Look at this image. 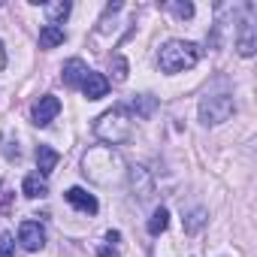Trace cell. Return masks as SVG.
<instances>
[{
    "mask_svg": "<svg viewBox=\"0 0 257 257\" xmlns=\"http://www.w3.org/2000/svg\"><path fill=\"white\" fill-rule=\"evenodd\" d=\"M82 173L94 185H118L124 179V161L112 146H94L82 158Z\"/></svg>",
    "mask_w": 257,
    "mask_h": 257,
    "instance_id": "obj_1",
    "label": "cell"
},
{
    "mask_svg": "<svg viewBox=\"0 0 257 257\" xmlns=\"http://www.w3.org/2000/svg\"><path fill=\"white\" fill-rule=\"evenodd\" d=\"M94 134H97V140H103V143H109V146H121V143L131 140L134 121H131V115H127V109L118 106V109L103 112V115L94 121Z\"/></svg>",
    "mask_w": 257,
    "mask_h": 257,
    "instance_id": "obj_2",
    "label": "cell"
},
{
    "mask_svg": "<svg viewBox=\"0 0 257 257\" xmlns=\"http://www.w3.org/2000/svg\"><path fill=\"white\" fill-rule=\"evenodd\" d=\"M197 61H200V46L188 43V40H170L161 46V55H158V64L164 73L191 70V67H197Z\"/></svg>",
    "mask_w": 257,
    "mask_h": 257,
    "instance_id": "obj_3",
    "label": "cell"
},
{
    "mask_svg": "<svg viewBox=\"0 0 257 257\" xmlns=\"http://www.w3.org/2000/svg\"><path fill=\"white\" fill-rule=\"evenodd\" d=\"M233 109H236V103H233L230 94H209V97L200 100V121L206 127L209 124H221V121H227L233 115Z\"/></svg>",
    "mask_w": 257,
    "mask_h": 257,
    "instance_id": "obj_4",
    "label": "cell"
},
{
    "mask_svg": "<svg viewBox=\"0 0 257 257\" xmlns=\"http://www.w3.org/2000/svg\"><path fill=\"white\" fill-rule=\"evenodd\" d=\"M236 49L242 58H251L257 49V28H254V4L245 7V19L239 22V34H236Z\"/></svg>",
    "mask_w": 257,
    "mask_h": 257,
    "instance_id": "obj_5",
    "label": "cell"
},
{
    "mask_svg": "<svg viewBox=\"0 0 257 257\" xmlns=\"http://www.w3.org/2000/svg\"><path fill=\"white\" fill-rule=\"evenodd\" d=\"M19 242H22L25 251H40V248L46 245V230H43V224H40V221H22V227H19Z\"/></svg>",
    "mask_w": 257,
    "mask_h": 257,
    "instance_id": "obj_6",
    "label": "cell"
},
{
    "mask_svg": "<svg viewBox=\"0 0 257 257\" xmlns=\"http://www.w3.org/2000/svg\"><path fill=\"white\" fill-rule=\"evenodd\" d=\"M58 112H61V100H58L55 94H46V97H40V100L34 103V124H37V127H49Z\"/></svg>",
    "mask_w": 257,
    "mask_h": 257,
    "instance_id": "obj_7",
    "label": "cell"
},
{
    "mask_svg": "<svg viewBox=\"0 0 257 257\" xmlns=\"http://www.w3.org/2000/svg\"><path fill=\"white\" fill-rule=\"evenodd\" d=\"M82 94H85L88 100H103V97L109 94V79H106L103 73L88 70V76H85V82H82Z\"/></svg>",
    "mask_w": 257,
    "mask_h": 257,
    "instance_id": "obj_8",
    "label": "cell"
},
{
    "mask_svg": "<svg viewBox=\"0 0 257 257\" xmlns=\"http://www.w3.org/2000/svg\"><path fill=\"white\" fill-rule=\"evenodd\" d=\"M64 197H67L70 206H76V209L85 212V215H94V212H97V200H94V194H88L85 188H70Z\"/></svg>",
    "mask_w": 257,
    "mask_h": 257,
    "instance_id": "obj_9",
    "label": "cell"
},
{
    "mask_svg": "<svg viewBox=\"0 0 257 257\" xmlns=\"http://www.w3.org/2000/svg\"><path fill=\"white\" fill-rule=\"evenodd\" d=\"M85 76H88V67H85L82 58H70V61L64 64V85H70V88H82Z\"/></svg>",
    "mask_w": 257,
    "mask_h": 257,
    "instance_id": "obj_10",
    "label": "cell"
},
{
    "mask_svg": "<svg viewBox=\"0 0 257 257\" xmlns=\"http://www.w3.org/2000/svg\"><path fill=\"white\" fill-rule=\"evenodd\" d=\"M58 161H61V155H58L52 146H37V170H40V176H43V179L55 173Z\"/></svg>",
    "mask_w": 257,
    "mask_h": 257,
    "instance_id": "obj_11",
    "label": "cell"
},
{
    "mask_svg": "<svg viewBox=\"0 0 257 257\" xmlns=\"http://www.w3.org/2000/svg\"><path fill=\"white\" fill-rule=\"evenodd\" d=\"M22 191H25L28 200H37V197H46V194H49V185H46V179H43L40 173H31V176H25Z\"/></svg>",
    "mask_w": 257,
    "mask_h": 257,
    "instance_id": "obj_12",
    "label": "cell"
},
{
    "mask_svg": "<svg viewBox=\"0 0 257 257\" xmlns=\"http://www.w3.org/2000/svg\"><path fill=\"white\" fill-rule=\"evenodd\" d=\"M43 13H46L49 25L61 28V22L70 16V0H55V4H43Z\"/></svg>",
    "mask_w": 257,
    "mask_h": 257,
    "instance_id": "obj_13",
    "label": "cell"
},
{
    "mask_svg": "<svg viewBox=\"0 0 257 257\" xmlns=\"http://www.w3.org/2000/svg\"><path fill=\"white\" fill-rule=\"evenodd\" d=\"M67 40V34H64V28H55V25H46L43 31H40V49H55V46H61Z\"/></svg>",
    "mask_w": 257,
    "mask_h": 257,
    "instance_id": "obj_14",
    "label": "cell"
},
{
    "mask_svg": "<svg viewBox=\"0 0 257 257\" xmlns=\"http://www.w3.org/2000/svg\"><path fill=\"white\" fill-rule=\"evenodd\" d=\"M131 109H134L140 118H152L155 109H158V97H152V94H140V97L131 100Z\"/></svg>",
    "mask_w": 257,
    "mask_h": 257,
    "instance_id": "obj_15",
    "label": "cell"
},
{
    "mask_svg": "<svg viewBox=\"0 0 257 257\" xmlns=\"http://www.w3.org/2000/svg\"><path fill=\"white\" fill-rule=\"evenodd\" d=\"M167 224H170V212L161 206V209H155V215L149 218V233H152V236H161V233L167 230Z\"/></svg>",
    "mask_w": 257,
    "mask_h": 257,
    "instance_id": "obj_16",
    "label": "cell"
},
{
    "mask_svg": "<svg viewBox=\"0 0 257 257\" xmlns=\"http://www.w3.org/2000/svg\"><path fill=\"white\" fill-rule=\"evenodd\" d=\"M118 242H121V233L109 230L106 233V245H100V257H118Z\"/></svg>",
    "mask_w": 257,
    "mask_h": 257,
    "instance_id": "obj_17",
    "label": "cell"
},
{
    "mask_svg": "<svg viewBox=\"0 0 257 257\" xmlns=\"http://www.w3.org/2000/svg\"><path fill=\"white\" fill-rule=\"evenodd\" d=\"M167 10H170V13H176L182 22L194 19V4H188V0H185V4H182V0H170V4H167Z\"/></svg>",
    "mask_w": 257,
    "mask_h": 257,
    "instance_id": "obj_18",
    "label": "cell"
},
{
    "mask_svg": "<svg viewBox=\"0 0 257 257\" xmlns=\"http://www.w3.org/2000/svg\"><path fill=\"white\" fill-rule=\"evenodd\" d=\"M203 224H206V209H194V212L185 218V233H197Z\"/></svg>",
    "mask_w": 257,
    "mask_h": 257,
    "instance_id": "obj_19",
    "label": "cell"
},
{
    "mask_svg": "<svg viewBox=\"0 0 257 257\" xmlns=\"http://www.w3.org/2000/svg\"><path fill=\"white\" fill-rule=\"evenodd\" d=\"M13 197H16L13 188H10L7 182H0V212H7V215L13 212Z\"/></svg>",
    "mask_w": 257,
    "mask_h": 257,
    "instance_id": "obj_20",
    "label": "cell"
},
{
    "mask_svg": "<svg viewBox=\"0 0 257 257\" xmlns=\"http://www.w3.org/2000/svg\"><path fill=\"white\" fill-rule=\"evenodd\" d=\"M112 79H115V82H124V79H127V61H124L121 55L112 58Z\"/></svg>",
    "mask_w": 257,
    "mask_h": 257,
    "instance_id": "obj_21",
    "label": "cell"
},
{
    "mask_svg": "<svg viewBox=\"0 0 257 257\" xmlns=\"http://www.w3.org/2000/svg\"><path fill=\"white\" fill-rule=\"evenodd\" d=\"M16 254V242L10 233H0V257H13Z\"/></svg>",
    "mask_w": 257,
    "mask_h": 257,
    "instance_id": "obj_22",
    "label": "cell"
},
{
    "mask_svg": "<svg viewBox=\"0 0 257 257\" xmlns=\"http://www.w3.org/2000/svg\"><path fill=\"white\" fill-rule=\"evenodd\" d=\"M7 70V49H4V43H0V73Z\"/></svg>",
    "mask_w": 257,
    "mask_h": 257,
    "instance_id": "obj_23",
    "label": "cell"
}]
</instances>
